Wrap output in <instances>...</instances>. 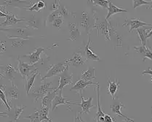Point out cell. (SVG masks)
Masks as SVG:
<instances>
[{
	"label": "cell",
	"instance_id": "6da1fadb",
	"mask_svg": "<svg viewBox=\"0 0 152 122\" xmlns=\"http://www.w3.org/2000/svg\"><path fill=\"white\" fill-rule=\"evenodd\" d=\"M94 24L92 28V32L93 29H96L97 35H103L105 37L106 40H110L111 38V31L112 30L113 27H111L109 21L106 20L105 18L104 21H99V19L96 17L95 14L94 13Z\"/></svg>",
	"mask_w": 152,
	"mask_h": 122
},
{
	"label": "cell",
	"instance_id": "7a4b0ae2",
	"mask_svg": "<svg viewBox=\"0 0 152 122\" xmlns=\"http://www.w3.org/2000/svg\"><path fill=\"white\" fill-rule=\"evenodd\" d=\"M18 64L17 71H18L20 74L21 75L23 82L27 79V78L39 71L37 67H35V65H31L28 63L24 62L22 60H20V56L18 57Z\"/></svg>",
	"mask_w": 152,
	"mask_h": 122
},
{
	"label": "cell",
	"instance_id": "3957f363",
	"mask_svg": "<svg viewBox=\"0 0 152 122\" xmlns=\"http://www.w3.org/2000/svg\"><path fill=\"white\" fill-rule=\"evenodd\" d=\"M0 31L4 32L6 33V35L8 38H24L29 40L30 35L28 34V29L24 28H7V29H1Z\"/></svg>",
	"mask_w": 152,
	"mask_h": 122
},
{
	"label": "cell",
	"instance_id": "277c9868",
	"mask_svg": "<svg viewBox=\"0 0 152 122\" xmlns=\"http://www.w3.org/2000/svg\"><path fill=\"white\" fill-rule=\"evenodd\" d=\"M68 67H69V64L66 63L65 61H64V62H59L58 63V64L51 65V66L48 69L47 74L41 78V81L42 82V81H45V80L48 78L59 75L61 73H62L64 70H65Z\"/></svg>",
	"mask_w": 152,
	"mask_h": 122
},
{
	"label": "cell",
	"instance_id": "5b68a950",
	"mask_svg": "<svg viewBox=\"0 0 152 122\" xmlns=\"http://www.w3.org/2000/svg\"><path fill=\"white\" fill-rule=\"evenodd\" d=\"M52 82H46V81H42L41 84V86L37 89V90L34 91L33 92H31V94L33 95V97H34L35 102H37L39 100H42L47 93L50 91L56 90V89L52 87Z\"/></svg>",
	"mask_w": 152,
	"mask_h": 122
},
{
	"label": "cell",
	"instance_id": "8992f818",
	"mask_svg": "<svg viewBox=\"0 0 152 122\" xmlns=\"http://www.w3.org/2000/svg\"><path fill=\"white\" fill-rule=\"evenodd\" d=\"M63 90L58 91L57 94H56V97L54 98V100L53 101V103H52V110L54 111L58 106L61 105H66L69 107V110H70L69 107L71 105H77V102H72V100H69L66 97H64L63 96Z\"/></svg>",
	"mask_w": 152,
	"mask_h": 122
},
{
	"label": "cell",
	"instance_id": "52a82bcc",
	"mask_svg": "<svg viewBox=\"0 0 152 122\" xmlns=\"http://www.w3.org/2000/svg\"><path fill=\"white\" fill-rule=\"evenodd\" d=\"M73 82V74L69 72V67L59 75V86L56 88V90H63L66 86L70 85Z\"/></svg>",
	"mask_w": 152,
	"mask_h": 122
},
{
	"label": "cell",
	"instance_id": "ba28073f",
	"mask_svg": "<svg viewBox=\"0 0 152 122\" xmlns=\"http://www.w3.org/2000/svg\"><path fill=\"white\" fill-rule=\"evenodd\" d=\"M0 72L3 75L4 78L8 79L12 83L15 80V75L17 73V69H15L10 64L7 65H0Z\"/></svg>",
	"mask_w": 152,
	"mask_h": 122
},
{
	"label": "cell",
	"instance_id": "9c48e42d",
	"mask_svg": "<svg viewBox=\"0 0 152 122\" xmlns=\"http://www.w3.org/2000/svg\"><path fill=\"white\" fill-rule=\"evenodd\" d=\"M45 51V48L42 47L36 48L34 51L31 52L28 55H24L23 57L28 58L29 60V64L34 65L38 62H42V58H41V54Z\"/></svg>",
	"mask_w": 152,
	"mask_h": 122
},
{
	"label": "cell",
	"instance_id": "30bf717a",
	"mask_svg": "<svg viewBox=\"0 0 152 122\" xmlns=\"http://www.w3.org/2000/svg\"><path fill=\"white\" fill-rule=\"evenodd\" d=\"M98 83H94L93 81H84L82 79H80L75 83L74 86L71 88L70 91H74L76 93H78L80 94V96L82 95V92H83L84 89L85 88L88 87V86H96Z\"/></svg>",
	"mask_w": 152,
	"mask_h": 122
},
{
	"label": "cell",
	"instance_id": "8fae6325",
	"mask_svg": "<svg viewBox=\"0 0 152 122\" xmlns=\"http://www.w3.org/2000/svg\"><path fill=\"white\" fill-rule=\"evenodd\" d=\"M124 27H127L129 26V32H132L134 29H138L139 28H142L144 27H152V24H147L143 21H141L139 18H131L127 19L125 21V23L123 24Z\"/></svg>",
	"mask_w": 152,
	"mask_h": 122
},
{
	"label": "cell",
	"instance_id": "7c38bea8",
	"mask_svg": "<svg viewBox=\"0 0 152 122\" xmlns=\"http://www.w3.org/2000/svg\"><path fill=\"white\" fill-rule=\"evenodd\" d=\"M95 90L97 93V111L93 118L96 122H103L106 113L102 110L101 103H100V86L98 83L95 86Z\"/></svg>",
	"mask_w": 152,
	"mask_h": 122
},
{
	"label": "cell",
	"instance_id": "4fadbf2b",
	"mask_svg": "<svg viewBox=\"0 0 152 122\" xmlns=\"http://www.w3.org/2000/svg\"><path fill=\"white\" fill-rule=\"evenodd\" d=\"M122 108H125V106L119 101H117V102H114L113 105H111V111L113 112L114 113H115L118 115V116L122 117V118H124V121H127V122H135L133 119L132 118H130L127 115L123 114V113L121 112V110Z\"/></svg>",
	"mask_w": 152,
	"mask_h": 122
},
{
	"label": "cell",
	"instance_id": "5bb4252c",
	"mask_svg": "<svg viewBox=\"0 0 152 122\" xmlns=\"http://www.w3.org/2000/svg\"><path fill=\"white\" fill-rule=\"evenodd\" d=\"M26 108V105H20V106H18L15 105L13 108L12 107L11 110L8 111L7 116L10 118V122H16L19 119L20 115L23 113V110Z\"/></svg>",
	"mask_w": 152,
	"mask_h": 122
},
{
	"label": "cell",
	"instance_id": "9a60e30c",
	"mask_svg": "<svg viewBox=\"0 0 152 122\" xmlns=\"http://www.w3.org/2000/svg\"><path fill=\"white\" fill-rule=\"evenodd\" d=\"M80 97L82 99V102H81V103H77V105L82 108V111H80V114H89V113H90V109L95 108V105L92 103L93 97H91L87 100H85L83 96L81 95Z\"/></svg>",
	"mask_w": 152,
	"mask_h": 122
},
{
	"label": "cell",
	"instance_id": "2e32d148",
	"mask_svg": "<svg viewBox=\"0 0 152 122\" xmlns=\"http://www.w3.org/2000/svg\"><path fill=\"white\" fill-rule=\"evenodd\" d=\"M65 62L69 65H72L74 67H79L80 65L85 64L87 62L86 58H83L81 53L74 52L73 57L71 59H65Z\"/></svg>",
	"mask_w": 152,
	"mask_h": 122
},
{
	"label": "cell",
	"instance_id": "e0dca14e",
	"mask_svg": "<svg viewBox=\"0 0 152 122\" xmlns=\"http://www.w3.org/2000/svg\"><path fill=\"white\" fill-rule=\"evenodd\" d=\"M5 13L7 15V17H6V20L4 22L0 23V27H10V26L14 25V24H18V23L26 21L24 18H17V17L14 14L11 13L7 12Z\"/></svg>",
	"mask_w": 152,
	"mask_h": 122
},
{
	"label": "cell",
	"instance_id": "ac0fdd59",
	"mask_svg": "<svg viewBox=\"0 0 152 122\" xmlns=\"http://www.w3.org/2000/svg\"><path fill=\"white\" fill-rule=\"evenodd\" d=\"M79 25L81 27L84 28L85 29V31L88 34L91 33V32H89L90 27H91V22H90V17L89 16L88 13L86 11H84L81 14V17L79 21Z\"/></svg>",
	"mask_w": 152,
	"mask_h": 122
},
{
	"label": "cell",
	"instance_id": "d6986e66",
	"mask_svg": "<svg viewBox=\"0 0 152 122\" xmlns=\"http://www.w3.org/2000/svg\"><path fill=\"white\" fill-rule=\"evenodd\" d=\"M57 93L58 91L56 89L48 92L46 95L41 100L42 108H45V107H47L48 108H52V103H53V101L56 97Z\"/></svg>",
	"mask_w": 152,
	"mask_h": 122
},
{
	"label": "cell",
	"instance_id": "ffe728a7",
	"mask_svg": "<svg viewBox=\"0 0 152 122\" xmlns=\"http://www.w3.org/2000/svg\"><path fill=\"white\" fill-rule=\"evenodd\" d=\"M108 83H109V86H108V93L111 95L113 100H115L116 94L119 89V81H118V79H115L114 81L111 82V80H110V76H109Z\"/></svg>",
	"mask_w": 152,
	"mask_h": 122
},
{
	"label": "cell",
	"instance_id": "44dd1931",
	"mask_svg": "<svg viewBox=\"0 0 152 122\" xmlns=\"http://www.w3.org/2000/svg\"><path fill=\"white\" fill-rule=\"evenodd\" d=\"M90 34H88V41L87 43L85 45V55L86 59H91L93 61H101V58H100L99 56L96 53L93 52V50H91V48H90Z\"/></svg>",
	"mask_w": 152,
	"mask_h": 122
},
{
	"label": "cell",
	"instance_id": "7402d4cb",
	"mask_svg": "<svg viewBox=\"0 0 152 122\" xmlns=\"http://www.w3.org/2000/svg\"><path fill=\"white\" fill-rule=\"evenodd\" d=\"M152 27H142V28H139L136 29L137 33H138V37L140 40L142 45L146 46L147 40H148V35L149 34L150 31L151 30Z\"/></svg>",
	"mask_w": 152,
	"mask_h": 122
},
{
	"label": "cell",
	"instance_id": "603a6c76",
	"mask_svg": "<svg viewBox=\"0 0 152 122\" xmlns=\"http://www.w3.org/2000/svg\"><path fill=\"white\" fill-rule=\"evenodd\" d=\"M40 74V71H37L34 74H32L31 75L29 76L28 78H27V79L24 81V87H25L27 95L31 94V91L32 88L34 86V81L36 78L37 77L38 75Z\"/></svg>",
	"mask_w": 152,
	"mask_h": 122
},
{
	"label": "cell",
	"instance_id": "cb8c5ba5",
	"mask_svg": "<svg viewBox=\"0 0 152 122\" xmlns=\"http://www.w3.org/2000/svg\"><path fill=\"white\" fill-rule=\"evenodd\" d=\"M69 27L70 29V37L67 39V40H71V41H75L80 36L81 33L79 30L78 26L77 24L74 23H69Z\"/></svg>",
	"mask_w": 152,
	"mask_h": 122
},
{
	"label": "cell",
	"instance_id": "d4e9b609",
	"mask_svg": "<svg viewBox=\"0 0 152 122\" xmlns=\"http://www.w3.org/2000/svg\"><path fill=\"white\" fill-rule=\"evenodd\" d=\"M108 14L106 17V20L109 21V19L110 18L111 16L114 14H117V13H127L128 10H127L124 9L122 7H118L116 6L113 4L110 1L109 4V7H108Z\"/></svg>",
	"mask_w": 152,
	"mask_h": 122
},
{
	"label": "cell",
	"instance_id": "484cf974",
	"mask_svg": "<svg viewBox=\"0 0 152 122\" xmlns=\"http://www.w3.org/2000/svg\"><path fill=\"white\" fill-rule=\"evenodd\" d=\"M5 94L7 97H9L10 99H18L20 97V92H19L18 86L14 84V82H12V86L8 88L5 90Z\"/></svg>",
	"mask_w": 152,
	"mask_h": 122
},
{
	"label": "cell",
	"instance_id": "4316f807",
	"mask_svg": "<svg viewBox=\"0 0 152 122\" xmlns=\"http://www.w3.org/2000/svg\"><path fill=\"white\" fill-rule=\"evenodd\" d=\"M95 69L93 67H90L87 70H83L81 75V79L86 81H92L93 79L96 78Z\"/></svg>",
	"mask_w": 152,
	"mask_h": 122
},
{
	"label": "cell",
	"instance_id": "83f0119b",
	"mask_svg": "<svg viewBox=\"0 0 152 122\" xmlns=\"http://www.w3.org/2000/svg\"><path fill=\"white\" fill-rule=\"evenodd\" d=\"M50 108L45 107V108H41L40 110H39V119L41 121L45 122H53L52 118H50L48 116V113H49Z\"/></svg>",
	"mask_w": 152,
	"mask_h": 122
},
{
	"label": "cell",
	"instance_id": "f1b7e54d",
	"mask_svg": "<svg viewBox=\"0 0 152 122\" xmlns=\"http://www.w3.org/2000/svg\"><path fill=\"white\" fill-rule=\"evenodd\" d=\"M5 90H6V86L4 85H0V100L1 102L6 105L7 107V110L10 111L12 108V107L9 105V102H8L7 99V96L5 94Z\"/></svg>",
	"mask_w": 152,
	"mask_h": 122
},
{
	"label": "cell",
	"instance_id": "f546056e",
	"mask_svg": "<svg viewBox=\"0 0 152 122\" xmlns=\"http://www.w3.org/2000/svg\"><path fill=\"white\" fill-rule=\"evenodd\" d=\"M11 40V43H12V46L15 47V48H20V47L23 46L24 43L28 39H24V38H12Z\"/></svg>",
	"mask_w": 152,
	"mask_h": 122
},
{
	"label": "cell",
	"instance_id": "4dcf8cb0",
	"mask_svg": "<svg viewBox=\"0 0 152 122\" xmlns=\"http://www.w3.org/2000/svg\"><path fill=\"white\" fill-rule=\"evenodd\" d=\"M90 1V3L93 4V5L100 6V7L106 8V9H108L110 2V1H108V0H92V1Z\"/></svg>",
	"mask_w": 152,
	"mask_h": 122
},
{
	"label": "cell",
	"instance_id": "1f68e13d",
	"mask_svg": "<svg viewBox=\"0 0 152 122\" xmlns=\"http://www.w3.org/2000/svg\"><path fill=\"white\" fill-rule=\"evenodd\" d=\"M24 118L30 120V122H41L39 116V110L35 109V111L33 113H31L30 115H28L26 117H24Z\"/></svg>",
	"mask_w": 152,
	"mask_h": 122
},
{
	"label": "cell",
	"instance_id": "d6a6232c",
	"mask_svg": "<svg viewBox=\"0 0 152 122\" xmlns=\"http://www.w3.org/2000/svg\"><path fill=\"white\" fill-rule=\"evenodd\" d=\"M152 4V1H147L145 0H133L132 1V5H133L134 9H136L138 7L142 5H151Z\"/></svg>",
	"mask_w": 152,
	"mask_h": 122
},
{
	"label": "cell",
	"instance_id": "836d02e7",
	"mask_svg": "<svg viewBox=\"0 0 152 122\" xmlns=\"http://www.w3.org/2000/svg\"><path fill=\"white\" fill-rule=\"evenodd\" d=\"M60 16H61V15L60 13L58 10H57L56 11H53V12H51V13L48 16V19H47V21L48 23H53V21L56 20L57 18L60 17Z\"/></svg>",
	"mask_w": 152,
	"mask_h": 122
},
{
	"label": "cell",
	"instance_id": "e575fe53",
	"mask_svg": "<svg viewBox=\"0 0 152 122\" xmlns=\"http://www.w3.org/2000/svg\"><path fill=\"white\" fill-rule=\"evenodd\" d=\"M64 18L63 17V16H60V17L57 18L56 20L53 21V22L52 23V24H53V27H56V28L59 29L61 28V25L64 24Z\"/></svg>",
	"mask_w": 152,
	"mask_h": 122
},
{
	"label": "cell",
	"instance_id": "d590c367",
	"mask_svg": "<svg viewBox=\"0 0 152 122\" xmlns=\"http://www.w3.org/2000/svg\"><path fill=\"white\" fill-rule=\"evenodd\" d=\"M58 10H59L60 13H61V16H63V17H66V16H69V15L72 14V13L70 12V11L68 10L67 9H66V7H65V6L63 5L62 4H61V6H60V7L58 8Z\"/></svg>",
	"mask_w": 152,
	"mask_h": 122
},
{
	"label": "cell",
	"instance_id": "8d00e7d4",
	"mask_svg": "<svg viewBox=\"0 0 152 122\" xmlns=\"http://www.w3.org/2000/svg\"><path fill=\"white\" fill-rule=\"evenodd\" d=\"M134 49L136 50L139 54L142 55V56H144L145 51H146L147 46H144V45H140V46H135L134 47Z\"/></svg>",
	"mask_w": 152,
	"mask_h": 122
},
{
	"label": "cell",
	"instance_id": "74e56055",
	"mask_svg": "<svg viewBox=\"0 0 152 122\" xmlns=\"http://www.w3.org/2000/svg\"><path fill=\"white\" fill-rule=\"evenodd\" d=\"M61 4V1H58H58H54L53 2H52L50 10L51 12H53V11L57 10H58V8L60 7Z\"/></svg>",
	"mask_w": 152,
	"mask_h": 122
},
{
	"label": "cell",
	"instance_id": "f35d334b",
	"mask_svg": "<svg viewBox=\"0 0 152 122\" xmlns=\"http://www.w3.org/2000/svg\"><path fill=\"white\" fill-rule=\"evenodd\" d=\"M145 58H149V59H151L152 61V51L150 49L149 47H147L146 51H145V55L143 56V61H145Z\"/></svg>",
	"mask_w": 152,
	"mask_h": 122
},
{
	"label": "cell",
	"instance_id": "ab89813d",
	"mask_svg": "<svg viewBox=\"0 0 152 122\" xmlns=\"http://www.w3.org/2000/svg\"><path fill=\"white\" fill-rule=\"evenodd\" d=\"M116 118H113L111 115L106 114L104 116V121L103 122H115Z\"/></svg>",
	"mask_w": 152,
	"mask_h": 122
},
{
	"label": "cell",
	"instance_id": "60d3db41",
	"mask_svg": "<svg viewBox=\"0 0 152 122\" xmlns=\"http://www.w3.org/2000/svg\"><path fill=\"white\" fill-rule=\"evenodd\" d=\"M74 122H85L84 120L82 119V118L80 115V112H77L75 116L74 117Z\"/></svg>",
	"mask_w": 152,
	"mask_h": 122
},
{
	"label": "cell",
	"instance_id": "b9f144b4",
	"mask_svg": "<svg viewBox=\"0 0 152 122\" xmlns=\"http://www.w3.org/2000/svg\"><path fill=\"white\" fill-rule=\"evenodd\" d=\"M45 7H46V4L44 2V1H37V7L39 10V11L41 10L42 9H45Z\"/></svg>",
	"mask_w": 152,
	"mask_h": 122
},
{
	"label": "cell",
	"instance_id": "7bdbcfd3",
	"mask_svg": "<svg viewBox=\"0 0 152 122\" xmlns=\"http://www.w3.org/2000/svg\"><path fill=\"white\" fill-rule=\"evenodd\" d=\"M140 75H151V77H152V70L150 67H148L147 70L140 71Z\"/></svg>",
	"mask_w": 152,
	"mask_h": 122
},
{
	"label": "cell",
	"instance_id": "ee69618b",
	"mask_svg": "<svg viewBox=\"0 0 152 122\" xmlns=\"http://www.w3.org/2000/svg\"><path fill=\"white\" fill-rule=\"evenodd\" d=\"M27 10L29 11H36V12H39V10L38 7H37V2L34 3L33 5L31 6V7H28Z\"/></svg>",
	"mask_w": 152,
	"mask_h": 122
},
{
	"label": "cell",
	"instance_id": "f6af8a7d",
	"mask_svg": "<svg viewBox=\"0 0 152 122\" xmlns=\"http://www.w3.org/2000/svg\"><path fill=\"white\" fill-rule=\"evenodd\" d=\"M7 15L6 14V13H4V12H2V11L1 10H0V18H2V17H7Z\"/></svg>",
	"mask_w": 152,
	"mask_h": 122
},
{
	"label": "cell",
	"instance_id": "bcb514c9",
	"mask_svg": "<svg viewBox=\"0 0 152 122\" xmlns=\"http://www.w3.org/2000/svg\"><path fill=\"white\" fill-rule=\"evenodd\" d=\"M0 116H3V117L7 116V113H6V112H1V111H0Z\"/></svg>",
	"mask_w": 152,
	"mask_h": 122
},
{
	"label": "cell",
	"instance_id": "7dc6e473",
	"mask_svg": "<svg viewBox=\"0 0 152 122\" xmlns=\"http://www.w3.org/2000/svg\"><path fill=\"white\" fill-rule=\"evenodd\" d=\"M151 36H152V29H151V30L150 31L149 34H148V39L149 38V37H151Z\"/></svg>",
	"mask_w": 152,
	"mask_h": 122
},
{
	"label": "cell",
	"instance_id": "c3c4849f",
	"mask_svg": "<svg viewBox=\"0 0 152 122\" xmlns=\"http://www.w3.org/2000/svg\"><path fill=\"white\" fill-rule=\"evenodd\" d=\"M0 77H1V78H4V76H3V75L1 74V72H0Z\"/></svg>",
	"mask_w": 152,
	"mask_h": 122
},
{
	"label": "cell",
	"instance_id": "681fc988",
	"mask_svg": "<svg viewBox=\"0 0 152 122\" xmlns=\"http://www.w3.org/2000/svg\"><path fill=\"white\" fill-rule=\"evenodd\" d=\"M115 122H127V121H124V120H123V121H116H116H115Z\"/></svg>",
	"mask_w": 152,
	"mask_h": 122
},
{
	"label": "cell",
	"instance_id": "f907efd6",
	"mask_svg": "<svg viewBox=\"0 0 152 122\" xmlns=\"http://www.w3.org/2000/svg\"><path fill=\"white\" fill-rule=\"evenodd\" d=\"M149 8H150V9H152V4H151V5H150V7H149Z\"/></svg>",
	"mask_w": 152,
	"mask_h": 122
},
{
	"label": "cell",
	"instance_id": "816d5d0a",
	"mask_svg": "<svg viewBox=\"0 0 152 122\" xmlns=\"http://www.w3.org/2000/svg\"><path fill=\"white\" fill-rule=\"evenodd\" d=\"M1 79H2V78H1V77H0V82H1Z\"/></svg>",
	"mask_w": 152,
	"mask_h": 122
},
{
	"label": "cell",
	"instance_id": "f5cc1de1",
	"mask_svg": "<svg viewBox=\"0 0 152 122\" xmlns=\"http://www.w3.org/2000/svg\"><path fill=\"white\" fill-rule=\"evenodd\" d=\"M151 82H152V77H151Z\"/></svg>",
	"mask_w": 152,
	"mask_h": 122
},
{
	"label": "cell",
	"instance_id": "db71d44e",
	"mask_svg": "<svg viewBox=\"0 0 152 122\" xmlns=\"http://www.w3.org/2000/svg\"><path fill=\"white\" fill-rule=\"evenodd\" d=\"M151 108H152V107H151Z\"/></svg>",
	"mask_w": 152,
	"mask_h": 122
}]
</instances>
